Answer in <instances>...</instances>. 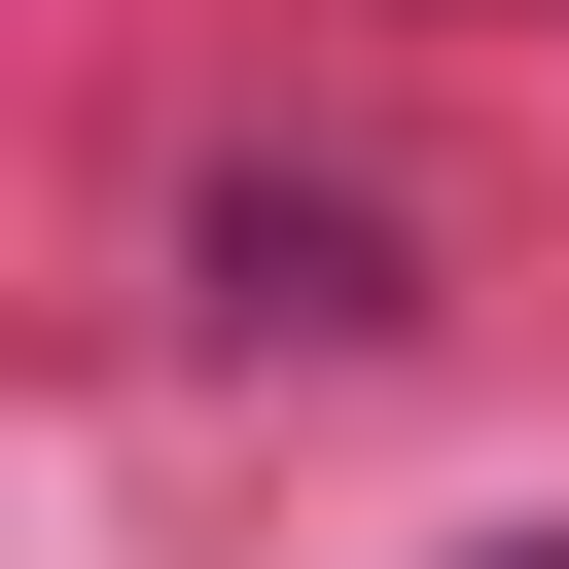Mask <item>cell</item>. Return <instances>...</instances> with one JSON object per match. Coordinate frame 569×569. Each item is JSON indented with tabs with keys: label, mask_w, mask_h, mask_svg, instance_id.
<instances>
[{
	"label": "cell",
	"mask_w": 569,
	"mask_h": 569,
	"mask_svg": "<svg viewBox=\"0 0 569 569\" xmlns=\"http://www.w3.org/2000/svg\"><path fill=\"white\" fill-rule=\"evenodd\" d=\"M462 569H569V533H462Z\"/></svg>",
	"instance_id": "6da1fadb"
}]
</instances>
